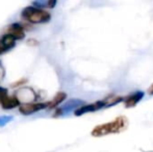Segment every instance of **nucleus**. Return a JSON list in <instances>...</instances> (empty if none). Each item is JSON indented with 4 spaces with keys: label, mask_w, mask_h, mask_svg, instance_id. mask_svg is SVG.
Here are the masks:
<instances>
[{
    "label": "nucleus",
    "mask_w": 153,
    "mask_h": 152,
    "mask_svg": "<svg viewBox=\"0 0 153 152\" xmlns=\"http://www.w3.org/2000/svg\"><path fill=\"white\" fill-rule=\"evenodd\" d=\"M8 95V92H7V90L5 89V87H0V102L2 101V99H3L5 96H7Z\"/></svg>",
    "instance_id": "14"
},
{
    "label": "nucleus",
    "mask_w": 153,
    "mask_h": 152,
    "mask_svg": "<svg viewBox=\"0 0 153 152\" xmlns=\"http://www.w3.org/2000/svg\"><path fill=\"white\" fill-rule=\"evenodd\" d=\"M4 74H5V70H4L3 66H2V64L0 63V81H1L2 79L4 78Z\"/></svg>",
    "instance_id": "15"
},
{
    "label": "nucleus",
    "mask_w": 153,
    "mask_h": 152,
    "mask_svg": "<svg viewBox=\"0 0 153 152\" xmlns=\"http://www.w3.org/2000/svg\"><path fill=\"white\" fill-rule=\"evenodd\" d=\"M12 120H13V117H10V116H0V127L6 125V124L12 121Z\"/></svg>",
    "instance_id": "12"
},
{
    "label": "nucleus",
    "mask_w": 153,
    "mask_h": 152,
    "mask_svg": "<svg viewBox=\"0 0 153 152\" xmlns=\"http://www.w3.org/2000/svg\"><path fill=\"white\" fill-rule=\"evenodd\" d=\"M85 102L80 99H70L69 101H67L66 103H64L62 106L56 108V110L54 113V117H62L67 114H70L73 110H76L78 108H80L81 105H83Z\"/></svg>",
    "instance_id": "4"
},
{
    "label": "nucleus",
    "mask_w": 153,
    "mask_h": 152,
    "mask_svg": "<svg viewBox=\"0 0 153 152\" xmlns=\"http://www.w3.org/2000/svg\"><path fill=\"white\" fill-rule=\"evenodd\" d=\"M17 98L19 99V101H24L23 103H28V102H34L33 100H36V94L33 91V89L31 87H20L18 91L15 94Z\"/></svg>",
    "instance_id": "7"
},
{
    "label": "nucleus",
    "mask_w": 153,
    "mask_h": 152,
    "mask_svg": "<svg viewBox=\"0 0 153 152\" xmlns=\"http://www.w3.org/2000/svg\"><path fill=\"white\" fill-rule=\"evenodd\" d=\"M16 46V40L12 37V36L4 33L1 38H0V47L3 49L4 51H8L10 49H13Z\"/></svg>",
    "instance_id": "10"
},
{
    "label": "nucleus",
    "mask_w": 153,
    "mask_h": 152,
    "mask_svg": "<svg viewBox=\"0 0 153 152\" xmlns=\"http://www.w3.org/2000/svg\"><path fill=\"white\" fill-rule=\"evenodd\" d=\"M19 113L23 116H30L32 114L46 110L47 102H28V103H21L19 106Z\"/></svg>",
    "instance_id": "5"
},
{
    "label": "nucleus",
    "mask_w": 153,
    "mask_h": 152,
    "mask_svg": "<svg viewBox=\"0 0 153 152\" xmlns=\"http://www.w3.org/2000/svg\"><path fill=\"white\" fill-rule=\"evenodd\" d=\"M145 96V93L143 91H137L134 93H132L131 95L127 96V97L123 98V101H124V105L126 108H130L135 106Z\"/></svg>",
    "instance_id": "8"
},
{
    "label": "nucleus",
    "mask_w": 153,
    "mask_h": 152,
    "mask_svg": "<svg viewBox=\"0 0 153 152\" xmlns=\"http://www.w3.org/2000/svg\"><path fill=\"white\" fill-rule=\"evenodd\" d=\"M21 17L26 22L31 24H44L51 20V15L44 8H39L33 5L26 6L21 12Z\"/></svg>",
    "instance_id": "3"
},
{
    "label": "nucleus",
    "mask_w": 153,
    "mask_h": 152,
    "mask_svg": "<svg viewBox=\"0 0 153 152\" xmlns=\"http://www.w3.org/2000/svg\"><path fill=\"white\" fill-rule=\"evenodd\" d=\"M123 101L122 97H117V96H107L106 98L102 100H99V101H96L94 103H90V104H83L80 108H78L76 110H74L75 116L79 117V116H82L85 114H88V113H93L96 112V110H99L101 108H109V106L116 105V104L120 103V102Z\"/></svg>",
    "instance_id": "2"
},
{
    "label": "nucleus",
    "mask_w": 153,
    "mask_h": 152,
    "mask_svg": "<svg viewBox=\"0 0 153 152\" xmlns=\"http://www.w3.org/2000/svg\"><path fill=\"white\" fill-rule=\"evenodd\" d=\"M5 33L12 36L16 41L23 40L25 38V27L21 23L14 22L7 26L5 30Z\"/></svg>",
    "instance_id": "6"
},
{
    "label": "nucleus",
    "mask_w": 153,
    "mask_h": 152,
    "mask_svg": "<svg viewBox=\"0 0 153 152\" xmlns=\"http://www.w3.org/2000/svg\"><path fill=\"white\" fill-rule=\"evenodd\" d=\"M25 81H26V79H21V80H19V81H16V83H14L13 87H19V85H24Z\"/></svg>",
    "instance_id": "16"
},
{
    "label": "nucleus",
    "mask_w": 153,
    "mask_h": 152,
    "mask_svg": "<svg viewBox=\"0 0 153 152\" xmlns=\"http://www.w3.org/2000/svg\"><path fill=\"white\" fill-rule=\"evenodd\" d=\"M66 98H67V94L65 92H59L50 101L47 102V108L52 110V108H59V104H62L66 100Z\"/></svg>",
    "instance_id": "11"
},
{
    "label": "nucleus",
    "mask_w": 153,
    "mask_h": 152,
    "mask_svg": "<svg viewBox=\"0 0 153 152\" xmlns=\"http://www.w3.org/2000/svg\"><path fill=\"white\" fill-rule=\"evenodd\" d=\"M21 104V102L19 101V99L15 95L13 96H5L2 99V101L0 102V105L3 110H14L16 108H19Z\"/></svg>",
    "instance_id": "9"
},
{
    "label": "nucleus",
    "mask_w": 153,
    "mask_h": 152,
    "mask_svg": "<svg viewBox=\"0 0 153 152\" xmlns=\"http://www.w3.org/2000/svg\"><path fill=\"white\" fill-rule=\"evenodd\" d=\"M128 126V120L124 116H119L115 120L107 123H103L100 125H97L92 130L91 134L95 138H100L107 134H114V133H120L124 131Z\"/></svg>",
    "instance_id": "1"
},
{
    "label": "nucleus",
    "mask_w": 153,
    "mask_h": 152,
    "mask_svg": "<svg viewBox=\"0 0 153 152\" xmlns=\"http://www.w3.org/2000/svg\"><path fill=\"white\" fill-rule=\"evenodd\" d=\"M57 4V0H47L46 7L47 8H54Z\"/></svg>",
    "instance_id": "13"
},
{
    "label": "nucleus",
    "mask_w": 153,
    "mask_h": 152,
    "mask_svg": "<svg viewBox=\"0 0 153 152\" xmlns=\"http://www.w3.org/2000/svg\"><path fill=\"white\" fill-rule=\"evenodd\" d=\"M148 93H149L150 95H153V83L151 85V87H149V90H148Z\"/></svg>",
    "instance_id": "17"
}]
</instances>
